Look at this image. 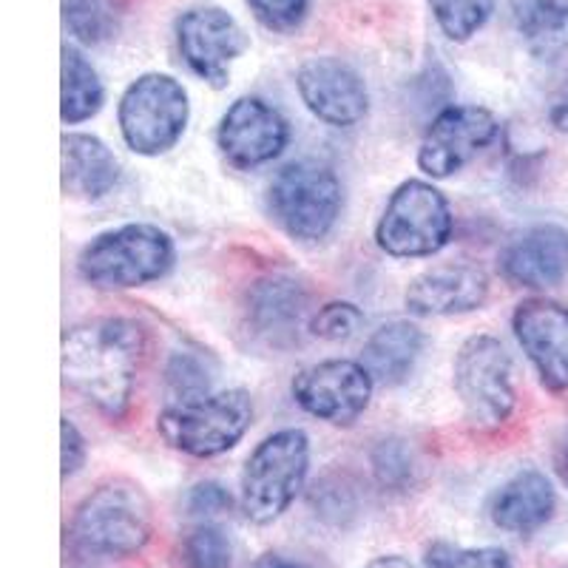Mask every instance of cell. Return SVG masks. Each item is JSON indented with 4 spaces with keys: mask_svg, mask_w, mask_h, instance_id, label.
<instances>
[{
    "mask_svg": "<svg viewBox=\"0 0 568 568\" xmlns=\"http://www.w3.org/2000/svg\"><path fill=\"white\" fill-rule=\"evenodd\" d=\"M145 358V329L131 318H91L63 333V382L109 418L125 415Z\"/></svg>",
    "mask_w": 568,
    "mask_h": 568,
    "instance_id": "1",
    "label": "cell"
},
{
    "mask_svg": "<svg viewBox=\"0 0 568 568\" xmlns=\"http://www.w3.org/2000/svg\"><path fill=\"white\" fill-rule=\"evenodd\" d=\"M154 535V509L140 484L111 478L83 497L71 517V540L91 557L140 555Z\"/></svg>",
    "mask_w": 568,
    "mask_h": 568,
    "instance_id": "2",
    "label": "cell"
},
{
    "mask_svg": "<svg viewBox=\"0 0 568 568\" xmlns=\"http://www.w3.org/2000/svg\"><path fill=\"white\" fill-rule=\"evenodd\" d=\"M174 267V242L162 227L149 222L111 227L83 247L78 273L98 291L142 287Z\"/></svg>",
    "mask_w": 568,
    "mask_h": 568,
    "instance_id": "3",
    "label": "cell"
},
{
    "mask_svg": "<svg viewBox=\"0 0 568 568\" xmlns=\"http://www.w3.org/2000/svg\"><path fill=\"white\" fill-rule=\"evenodd\" d=\"M253 420V400L245 389H220L180 398L156 418L162 440L191 458H216L245 438Z\"/></svg>",
    "mask_w": 568,
    "mask_h": 568,
    "instance_id": "4",
    "label": "cell"
},
{
    "mask_svg": "<svg viewBox=\"0 0 568 568\" xmlns=\"http://www.w3.org/2000/svg\"><path fill=\"white\" fill-rule=\"evenodd\" d=\"M311 438L304 429H278L267 435L242 469L240 506L256 526H267L287 511L307 480Z\"/></svg>",
    "mask_w": 568,
    "mask_h": 568,
    "instance_id": "5",
    "label": "cell"
},
{
    "mask_svg": "<svg viewBox=\"0 0 568 568\" xmlns=\"http://www.w3.org/2000/svg\"><path fill=\"white\" fill-rule=\"evenodd\" d=\"M342 205V180L316 160L287 162L267 187L273 222L296 242H322L336 227Z\"/></svg>",
    "mask_w": 568,
    "mask_h": 568,
    "instance_id": "6",
    "label": "cell"
},
{
    "mask_svg": "<svg viewBox=\"0 0 568 568\" xmlns=\"http://www.w3.org/2000/svg\"><path fill=\"white\" fill-rule=\"evenodd\" d=\"M191 116L187 91L180 80L162 71L136 78L120 98L116 123L125 145L140 156L169 154L182 140Z\"/></svg>",
    "mask_w": 568,
    "mask_h": 568,
    "instance_id": "7",
    "label": "cell"
},
{
    "mask_svg": "<svg viewBox=\"0 0 568 568\" xmlns=\"http://www.w3.org/2000/svg\"><path fill=\"white\" fill-rule=\"evenodd\" d=\"M453 240V211L438 187L424 180L400 182L375 225V242L387 256L424 258Z\"/></svg>",
    "mask_w": 568,
    "mask_h": 568,
    "instance_id": "8",
    "label": "cell"
},
{
    "mask_svg": "<svg viewBox=\"0 0 568 568\" xmlns=\"http://www.w3.org/2000/svg\"><path fill=\"white\" fill-rule=\"evenodd\" d=\"M455 393L466 420L478 429H495L515 409L511 358L495 336H471L455 355Z\"/></svg>",
    "mask_w": 568,
    "mask_h": 568,
    "instance_id": "9",
    "label": "cell"
},
{
    "mask_svg": "<svg viewBox=\"0 0 568 568\" xmlns=\"http://www.w3.org/2000/svg\"><path fill=\"white\" fill-rule=\"evenodd\" d=\"M375 378L362 362L329 358L298 369L291 393L298 407L333 426H349L362 418L373 398Z\"/></svg>",
    "mask_w": 568,
    "mask_h": 568,
    "instance_id": "10",
    "label": "cell"
},
{
    "mask_svg": "<svg viewBox=\"0 0 568 568\" xmlns=\"http://www.w3.org/2000/svg\"><path fill=\"white\" fill-rule=\"evenodd\" d=\"M176 45L196 78L213 89H225L231 65L245 54L247 34L225 9L194 7L176 20Z\"/></svg>",
    "mask_w": 568,
    "mask_h": 568,
    "instance_id": "11",
    "label": "cell"
},
{
    "mask_svg": "<svg viewBox=\"0 0 568 568\" xmlns=\"http://www.w3.org/2000/svg\"><path fill=\"white\" fill-rule=\"evenodd\" d=\"M497 116L480 105H449L435 116L418 149V169L433 180H449L497 136Z\"/></svg>",
    "mask_w": 568,
    "mask_h": 568,
    "instance_id": "12",
    "label": "cell"
},
{
    "mask_svg": "<svg viewBox=\"0 0 568 568\" xmlns=\"http://www.w3.org/2000/svg\"><path fill=\"white\" fill-rule=\"evenodd\" d=\"M296 89L307 111L333 129H353L369 111L367 83L338 58L304 60L296 71Z\"/></svg>",
    "mask_w": 568,
    "mask_h": 568,
    "instance_id": "13",
    "label": "cell"
},
{
    "mask_svg": "<svg viewBox=\"0 0 568 568\" xmlns=\"http://www.w3.org/2000/svg\"><path fill=\"white\" fill-rule=\"evenodd\" d=\"M291 140L282 111L262 98L233 100L216 129V145L236 169H258L273 162Z\"/></svg>",
    "mask_w": 568,
    "mask_h": 568,
    "instance_id": "14",
    "label": "cell"
},
{
    "mask_svg": "<svg viewBox=\"0 0 568 568\" xmlns=\"http://www.w3.org/2000/svg\"><path fill=\"white\" fill-rule=\"evenodd\" d=\"M517 344L551 393L568 389V307L555 298H526L511 316Z\"/></svg>",
    "mask_w": 568,
    "mask_h": 568,
    "instance_id": "15",
    "label": "cell"
},
{
    "mask_svg": "<svg viewBox=\"0 0 568 568\" xmlns=\"http://www.w3.org/2000/svg\"><path fill=\"white\" fill-rule=\"evenodd\" d=\"M489 296V276L478 265H438L415 276L407 287V311L413 316H464L484 307Z\"/></svg>",
    "mask_w": 568,
    "mask_h": 568,
    "instance_id": "16",
    "label": "cell"
},
{
    "mask_svg": "<svg viewBox=\"0 0 568 568\" xmlns=\"http://www.w3.org/2000/svg\"><path fill=\"white\" fill-rule=\"evenodd\" d=\"M500 271L517 287H557L568 278V231L551 222L526 227L500 253Z\"/></svg>",
    "mask_w": 568,
    "mask_h": 568,
    "instance_id": "17",
    "label": "cell"
},
{
    "mask_svg": "<svg viewBox=\"0 0 568 568\" xmlns=\"http://www.w3.org/2000/svg\"><path fill=\"white\" fill-rule=\"evenodd\" d=\"M307 313V291L293 276H265L253 282L245 302V322L258 342L287 347L296 342Z\"/></svg>",
    "mask_w": 568,
    "mask_h": 568,
    "instance_id": "18",
    "label": "cell"
},
{
    "mask_svg": "<svg viewBox=\"0 0 568 568\" xmlns=\"http://www.w3.org/2000/svg\"><path fill=\"white\" fill-rule=\"evenodd\" d=\"M557 509L551 480L540 469H520L495 491L489 517L497 529L509 535H535L549 524Z\"/></svg>",
    "mask_w": 568,
    "mask_h": 568,
    "instance_id": "19",
    "label": "cell"
},
{
    "mask_svg": "<svg viewBox=\"0 0 568 568\" xmlns=\"http://www.w3.org/2000/svg\"><path fill=\"white\" fill-rule=\"evenodd\" d=\"M63 187L83 200H103L120 182V162L111 149L94 134L63 136Z\"/></svg>",
    "mask_w": 568,
    "mask_h": 568,
    "instance_id": "20",
    "label": "cell"
},
{
    "mask_svg": "<svg viewBox=\"0 0 568 568\" xmlns=\"http://www.w3.org/2000/svg\"><path fill=\"white\" fill-rule=\"evenodd\" d=\"M424 353V333L413 322H387L364 344V367L384 387H398L413 375Z\"/></svg>",
    "mask_w": 568,
    "mask_h": 568,
    "instance_id": "21",
    "label": "cell"
},
{
    "mask_svg": "<svg viewBox=\"0 0 568 568\" xmlns=\"http://www.w3.org/2000/svg\"><path fill=\"white\" fill-rule=\"evenodd\" d=\"M509 18L535 58L555 60L568 49V0H509Z\"/></svg>",
    "mask_w": 568,
    "mask_h": 568,
    "instance_id": "22",
    "label": "cell"
},
{
    "mask_svg": "<svg viewBox=\"0 0 568 568\" xmlns=\"http://www.w3.org/2000/svg\"><path fill=\"white\" fill-rule=\"evenodd\" d=\"M105 89L98 69L85 60L74 45H63V94H60V116L65 125L91 120L103 109Z\"/></svg>",
    "mask_w": 568,
    "mask_h": 568,
    "instance_id": "23",
    "label": "cell"
},
{
    "mask_svg": "<svg viewBox=\"0 0 568 568\" xmlns=\"http://www.w3.org/2000/svg\"><path fill=\"white\" fill-rule=\"evenodd\" d=\"M63 23L83 45H103L116 38L123 23L120 0H63Z\"/></svg>",
    "mask_w": 568,
    "mask_h": 568,
    "instance_id": "24",
    "label": "cell"
},
{
    "mask_svg": "<svg viewBox=\"0 0 568 568\" xmlns=\"http://www.w3.org/2000/svg\"><path fill=\"white\" fill-rule=\"evenodd\" d=\"M440 32L455 43H466L489 23L495 0H426Z\"/></svg>",
    "mask_w": 568,
    "mask_h": 568,
    "instance_id": "25",
    "label": "cell"
},
{
    "mask_svg": "<svg viewBox=\"0 0 568 568\" xmlns=\"http://www.w3.org/2000/svg\"><path fill=\"white\" fill-rule=\"evenodd\" d=\"M180 557L185 568H231L233 546L220 526L200 524L182 537Z\"/></svg>",
    "mask_w": 568,
    "mask_h": 568,
    "instance_id": "26",
    "label": "cell"
},
{
    "mask_svg": "<svg viewBox=\"0 0 568 568\" xmlns=\"http://www.w3.org/2000/svg\"><path fill=\"white\" fill-rule=\"evenodd\" d=\"M373 471L375 480L389 491L409 489L415 478V460L409 453L407 440L387 438L373 449Z\"/></svg>",
    "mask_w": 568,
    "mask_h": 568,
    "instance_id": "27",
    "label": "cell"
},
{
    "mask_svg": "<svg viewBox=\"0 0 568 568\" xmlns=\"http://www.w3.org/2000/svg\"><path fill=\"white\" fill-rule=\"evenodd\" d=\"M424 568H511L509 555L495 546L484 549H458L449 542H438L426 555Z\"/></svg>",
    "mask_w": 568,
    "mask_h": 568,
    "instance_id": "28",
    "label": "cell"
},
{
    "mask_svg": "<svg viewBox=\"0 0 568 568\" xmlns=\"http://www.w3.org/2000/svg\"><path fill=\"white\" fill-rule=\"evenodd\" d=\"M362 324L364 313L353 302H329L318 307V313L311 322V329L313 336L324 338V342H347V338L358 333Z\"/></svg>",
    "mask_w": 568,
    "mask_h": 568,
    "instance_id": "29",
    "label": "cell"
},
{
    "mask_svg": "<svg viewBox=\"0 0 568 568\" xmlns=\"http://www.w3.org/2000/svg\"><path fill=\"white\" fill-rule=\"evenodd\" d=\"M169 384L180 398H194V395L207 393L213 382V369L207 367V355L200 358L194 353H176L169 362Z\"/></svg>",
    "mask_w": 568,
    "mask_h": 568,
    "instance_id": "30",
    "label": "cell"
},
{
    "mask_svg": "<svg viewBox=\"0 0 568 568\" xmlns=\"http://www.w3.org/2000/svg\"><path fill=\"white\" fill-rule=\"evenodd\" d=\"M311 504L322 520L342 526L355 515V491L342 478H324L313 489Z\"/></svg>",
    "mask_w": 568,
    "mask_h": 568,
    "instance_id": "31",
    "label": "cell"
},
{
    "mask_svg": "<svg viewBox=\"0 0 568 568\" xmlns=\"http://www.w3.org/2000/svg\"><path fill=\"white\" fill-rule=\"evenodd\" d=\"M253 18L271 32H293L302 27L311 0H247Z\"/></svg>",
    "mask_w": 568,
    "mask_h": 568,
    "instance_id": "32",
    "label": "cell"
},
{
    "mask_svg": "<svg viewBox=\"0 0 568 568\" xmlns=\"http://www.w3.org/2000/svg\"><path fill=\"white\" fill-rule=\"evenodd\" d=\"M231 495L222 484H213V480H205V484H196L194 489L187 491L185 497V509L187 515L194 517H216L231 511Z\"/></svg>",
    "mask_w": 568,
    "mask_h": 568,
    "instance_id": "33",
    "label": "cell"
},
{
    "mask_svg": "<svg viewBox=\"0 0 568 568\" xmlns=\"http://www.w3.org/2000/svg\"><path fill=\"white\" fill-rule=\"evenodd\" d=\"M60 429H63V478H71L85 464V438L69 418L60 420Z\"/></svg>",
    "mask_w": 568,
    "mask_h": 568,
    "instance_id": "34",
    "label": "cell"
},
{
    "mask_svg": "<svg viewBox=\"0 0 568 568\" xmlns=\"http://www.w3.org/2000/svg\"><path fill=\"white\" fill-rule=\"evenodd\" d=\"M551 125H555L557 131H562V134H568V94L566 98H560L555 103V109H551Z\"/></svg>",
    "mask_w": 568,
    "mask_h": 568,
    "instance_id": "35",
    "label": "cell"
},
{
    "mask_svg": "<svg viewBox=\"0 0 568 568\" xmlns=\"http://www.w3.org/2000/svg\"><path fill=\"white\" fill-rule=\"evenodd\" d=\"M364 568H413V566H409V560H404V557L398 555H384V557H375V560L367 562Z\"/></svg>",
    "mask_w": 568,
    "mask_h": 568,
    "instance_id": "36",
    "label": "cell"
},
{
    "mask_svg": "<svg viewBox=\"0 0 568 568\" xmlns=\"http://www.w3.org/2000/svg\"><path fill=\"white\" fill-rule=\"evenodd\" d=\"M256 568H304L298 566V562H291V560H284V557L278 555H265L262 560L256 562Z\"/></svg>",
    "mask_w": 568,
    "mask_h": 568,
    "instance_id": "37",
    "label": "cell"
},
{
    "mask_svg": "<svg viewBox=\"0 0 568 568\" xmlns=\"http://www.w3.org/2000/svg\"><path fill=\"white\" fill-rule=\"evenodd\" d=\"M560 471H562V478L568 480V440H566V446H562V455H560Z\"/></svg>",
    "mask_w": 568,
    "mask_h": 568,
    "instance_id": "38",
    "label": "cell"
}]
</instances>
